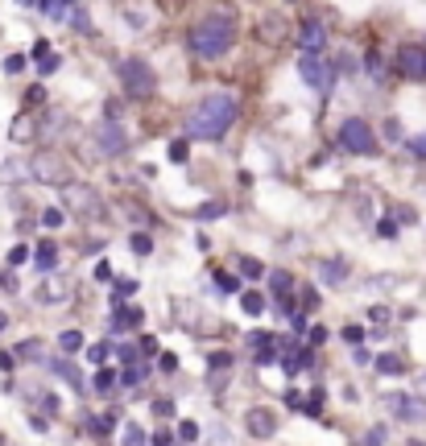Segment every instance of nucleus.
I'll return each mask as SVG.
<instances>
[{"instance_id": "1", "label": "nucleus", "mask_w": 426, "mask_h": 446, "mask_svg": "<svg viewBox=\"0 0 426 446\" xmlns=\"http://www.w3.org/2000/svg\"><path fill=\"white\" fill-rule=\"evenodd\" d=\"M240 116V99L232 91H215L207 99L195 104V112L187 116V137L190 141H219Z\"/></svg>"}, {"instance_id": "2", "label": "nucleus", "mask_w": 426, "mask_h": 446, "mask_svg": "<svg viewBox=\"0 0 426 446\" xmlns=\"http://www.w3.org/2000/svg\"><path fill=\"white\" fill-rule=\"evenodd\" d=\"M236 46V21L228 13H207L187 29V50L199 62H215Z\"/></svg>"}, {"instance_id": "3", "label": "nucleus", "mask_w": 426, "mask_h": 446, "mask_svg": "<svg viewBox=\"0 0 426 446\" xmlns=\"http://www.w3.org/2000/svg\"><path fill=\"white\" fill-rule=\"evenodd\" d=\"M116 74H120V87L129 99H149L158 91V74L145 58H120L116 62Z\"/></svg>"}, {"instance_id": "4", "label": "nucleus", "mask_w": 426, "mask_h": 446, "mask_svg": "<svg viewBox=\"0 0 426 446\" xmlns=\"http://www.w3.org/2000/svg\"><path fill=\"white\" fill-rule=\"evenodd\" d=\"M339 149H348V153H356V157H368L373 149H377V133H373V124L368 120H344L339 124Z\"/></svg>"}, {"instance_id": "5", "label": "nucleus", "mask_w": 426, "mask_h": 446, "mask_svg": "<svg viewBox=\"0 0 426 446\" xmlns=\"http://www.w3.org/2000/svg\"><path fill=\"white\" fill-rule=\"evenodd\" d=\"M62 203H67L75 215H99V211H104L99 190L87 186V182H67V186H62Z\"/></svg>"}, {"instance_id": "6", "label": "nucleus", "mask_w": 426, "mask_h": 446, "mask_svg": "<svg viewBox=\"0 0 426 446\" xmlns=\"http://www.w3.org/2000/svg\"><path fill=\"white\" fill-rule=\"evenodd\" d=\"M298 74L307 79L310 91H319V95H327L332 91V83H335V71L319 58V54H302V58H298Z\"/></svg>"}, {"instance_id": "7", "label": "nucleus", "mask_w": 426, "mask_h": 446, "mask_svg": "<svg viewBox=\"0 0 426 446\" xmlns=\"http://www.w3.org/2000/svg\"><path fill=\"white\" fill-rule=\"evenodd\" d=\"M95 149H99V157H120L129 149V133L120 128L116 120H104L95 128Z\"/></svg>"}, {"instance_id": "8", "label": "nucleus", "mask_w": 426, "mask_h": 446, "mask_svg": "<svg viewBox=\"0 0 426 446\" xmlns=\"http://www.w3.org/2000/svg\"><path fill=\"white\" fill-rule=\"evenodd\" d=\"M398 71H402L405 79L426 83V46H402L398 50Z\"/></svg>"}, {"instance_id": "9", "label": "nucleus", "mask_w": 426, "mask_h": 446, "mask_svg": "<svg viewBox=\"0 0 426 446\" xmlns=\"http://www.w3.org/2000/svg\"><path fill=\"white\" fill-rule=\"evenodd\" d=\"M244 430H248V438H257V442L273 438V434H278L273 409H248V413H244Z\"/></svg>"}, {"instance_id": "10", "label": "nucleus", "mask_w": 426, "mask_h": 446, "mask_svg": "<svg viewBox=\"0 0 426 446\" xmlns=\"http://www.w3.org/2000/svg\"><path fill=\"white\" fill-rule=\"evenodd\" d=\"M385 409L398 422H426V401L418 397H385Z\"/></svg>"}, {"instance_id": "11", "label": "nucleus", "mask_w": 426, "mask_h": 446, "mask_svg": "<svg viewBox=\"0 0 426 446\" xmlns=\"http://www.w3.org/2000/svg\"><path fill=\"white\" fill-rule=\"evenodd\" d=\"M298 46H302V54H323V46H327V29H323V21L307 17V21L298 25Z\"/></svg>"}, {"instance_id": "12", "label": "nucleus", "mask_w": 426, "mask_h": 446, "mask_svg": "<svg viewBox=\"0 0 426 446\" xmlns=\"http://www.w3.org/2000/svg\"><path fill=\"white\" fill-rule=\"evenodd\" d=\"M29 174H33V178H42V182H62V186H67V165L58 162L54 153L33 157V162H29Z\"/></svg>"}, {"instance_id": "13", "label": "nucleus", "mask_w": 426, "mask_h": 446, "mask_svg": "<svg viewBox=\"0 0 426 446\" xmlns=\"http://www.w3.org/2000/svg\"><path fill=\"white\" fill-rule=\"evenodd\" d=\"M38 302H46V306H54V302H67L71 298V281L67 277H46V281L38 285V294H33Z\"/></svg>"}, {"instance_id": "14", "label": "nucleus", "mask_w": 426, "mask_h": 446, "mask_svg": "<svg viewBox=\"0 0 426 446\" xmlns=\"http://www.w3.org/2000/svg\"><path fill=\"white\" fill-rule=\"evenodd\" d=\"M261 42H273V46H278V42H285V33H290V29H285V17L282 13H273V17H261Z\"/></svg>"}, {"instance_id": "15", "label": "nucleus", "mask_w": 426, "mask_h": 446, "mask_svg": "<svg viewBox=\"0 0 426 446\" xmlns=\"http://www.w3.org/2000/svg\"><path fill=\"white\" fill-rule=\"evenodd\" d=\"M141 323H145V310H124V306L112 310V335H120V330H137Z\"/></svg>"}, {"instance_id": "16", "label": "nucleus", "mask_w": 426, "mask_h": 446, "mask_svg": "<svg viewBox=\"0 0 426 446\" xmlns=\"http://www.w3.org/2000/svg\"><path fill=\"white\" fill-rule=\"evenodd\" d=\"M38 133H42V128H38L29 116H17V120H13V128H9V141H13V145H29Z\"/></svg>"}, {"instance_id": "17", "label": "nucleus", "mask_w": 426, "mask_h": 446, "mask_svg": "<svg viewBox=\"0 0 426 446\" xmlns=\"http://www.w3.org/2000/svg\"><path fill=\"white\" fill-rule=\"evenodd\" d=\"M33 264H38V273H54V269H58V248H54L50 240H42L38 252H33Z\"/></svg>"}, {"instance_id": "18", "label": "nucleus", "mask_w": 426, "mask_h": 446, "mask_svg": "<svg viewBox=\"0 0 426 446\" xmlns=\"http://www.w3.org/2000/svg\"><path fill=\"white\" fill-rule=\"evenodd\" d=\"M319 273H323V281L327 285H339L344 277H348V260H323Z\"/></svg>"}, {"instance_id": "19", "label": "nucleus", "mask_w": 426, "mask_h": 446, "mask_svg": "<svg viewBox=\"0 0 426 446\" xmlns=\"http://www.w3.org/2000/svg\"><path fill=\"white\" fill-rule=\"evenodd\" d=\"M377 372L381 376H402L405 359H402V355H393V352H385V355H377Z\"/></svg>"}, {"instance_id": "20", "label": "nucleus", "mask_w": 426, "mask_h": 446, "mask_svg": "<svg viewBox=\"0 0 426 446\" xmlns=\"http://www.w3.org/2000/svg\"><path fill=\"white\" fill-rule=\"evenodd\" d=\"M278 352H282V343H278V339L269 335L265 343H257V355H253V359H257V364H278V359H282Z\"/></svg>"}, {"instance_id": "21", "label": "nucleus", "mask_w": 426, "mask_h": 446, "mask_svg": "<svg viewBox=\"0 0 426 446\" xmlns=\"http://www.w3.org/2000/svg\"><path fill=\"white\" fill-rule=\"evenodd\" d=\"M116 384H120V376L112 372V368H104V372H95V393H99V397H108V393H116Z\"/></svg>"}, {"instance_id": "22", "label": "nucleus", "mask_w": 426, "mask_h": 446, "mask_svg": "<svg viewBox=\"0 0 426 446\" xmlns=\"http://www.w3.org/2000/svg\"><path fill=\"white\" fill-rule=\"evenodd\" d=\"M269 285H273V294H278V298H290V285H294V277H290L285 269H273V273H269Z\"/></svg>"}, {"instance_id": "23", "label": "nucleus", "mask_w": 426, "mask_h": 446, "mask_svg": "<svg viewBox=\"0 0 426 446\" xmlns=\"http://www.w3.org/2000/svg\"><path fill=\"white\" fill-rule=\"evenodd\" d=\"M240 306H244V314H253V318H257V314H265V298H261V294H253V289H248V294H240Z\"/></svg>"}, {"instance_id": "24", "label": "nucleus", "mask_w": 426, "mask_h": 446, "mask_svg": "<svg viewBox=\"0 0 426 446\" xmlns=\"http://www.w3.org/2000/svg\"><path fill=\"white\" fill-rule=\"evenodd\" d=\"M310 359H315L310 352H294L290 359H282V364H285V372H290V376H298L302 368H310Z\"/></svg>"}, {"instance_id": "25", "label": "nucleus", "mask_w": 426, "mask_h": 446, "mask_svg": "<svg viewBox=\"0 0 426 446\" xmlns=\"http://www.w3.org/2000/svg\"><path fill=\"white\" fill-rule=\"evenodd\" d=\"M149 438H145V430L137 422H124V446H145Z\"/></svg>"}, {"instance_id": "26", "label": "nucleus", "mask_w": 426, "mask_h": 446, "mask_svg": "<svg viewBox=\"0 0 426 446\" xmlns=\"http://www.w3.org/2000/svg\"><path fill=\"white\" fill-rule=\"evenodd\" d=\"M58 347H62L67 355L79 352V347H83V335H79V330H62V335H58Z\"/></svg>"}, {"instance_id": "27", "label": "nucleus", "mask_w": 426, "mask_h": 446, "mask_svg": "<svg viewBox=\"0 0 426 446\" xmlns=\"http://www.w3.org/2000/svg\"><path fill=\"white\" fill-rule=\"evenodd\" d=\"M364 71L373 74V79H385V62H381L377 50H368V54H364Z\"/></svg>"}, {"instance_id": "28", "label": "nucleus", "mask_w": 426, "mask_h": 446, "mask_svg": "<svg viewBox=\"0 0 426 446\" xmlns=\"http://www.w3.org/2000/svg\"><path fill=\"white\" fill-rule=\"evenodd\" d=\"M50 368L62 376V380H71L75 389H79V372H75V364H67V359H50Z\"/></svg>"}, {"instance_id": "29", "label": "nucleus", "mask_w": 426, "mask_h": 446, "mask_svg": "<svg viewBox=\"0 0 426 446\" xmlns=\"http://www.w3.org/2000/svg\"><path fill=\"white\" fill-rule=\"evenodd\" d=\"M116 413H99V418H92V430L95 434H112V430H116Z\"/></svg>"}, {"instance_id": "30", "label": "nucleus", "mask_w": 426, "mask_h": 446, "mask_svg": "<svg viewBox=\"0 0 426 446\" xmlns=\"http://www.w3.org/2000/svg\"><path fill=\"white\" fill-rule=\"evenodd\" d=\"M405 153H410L414 162H426V133L422 137H410V141H405Z\"/></svg>"}, {"instance_id": "31", "label": "nucleus", "mask_w": 426, "mask_h": 446, "mask_svg": "<svg viewBox=\"0 0 426 446\" xmlns=\"http://www.w3.org/2000/svg\"><path fill=\"white\" fill-rule=\"evenodd\" d=\"M141 380H145V368H137V364H129V368H124V376H120V384H124V389H137Z\"/></svg>"}, {"instance_id": "32", "label": "nucleus", "mask_w": 426, "mask_h": 446, "mask_svg": "<svg viewBox=\"0 0 426 446\" xmlns=\"http://www.w3.org/2000/svg\"><path fill=\"white\" fill-rule=\"evenodd\" d=\"M207 368H212V372H224V368H232V352H212V355H207Z\"/></svg>"}, {"instance_id": "33", "label": "nucleus", "mask_w": 426, "mask_h": 446, "mask_svg": "<svg viewBox=\"0 0 426 446\" xmlns=\"http://www.w3.org/2000/svg\"><path fill=\"white\" fill-rule=\"evenodd\" d=\"M129 244H133V252H137V257H149V252H153V240H149L145 232H137Z\"/></svg>"}, {"instance_id": "34", "label": "nucleus", "mask_w": 426, "mask_h": 446, "mask_svg": "<svg viewBox=\"0 0 426 446\" xmlns=\"http://www.w3.org/2000/svg\"><path fill=\"white\" fill-rule=\"evenodd\" d=\"M71 29H75V33H92V17H87L83 9H75V13H71Z\"/></svg>"}, {"instance_id": "35", "label": "nucleus", "mask_w": 426, "mask_h": 446, "mask_svg": "<svg viewBox=\"0 0 426 446\" xmlns=\"http://www.w3.org/2000/svg\"><path fill=\"white\" fill-rule=\"evenodd\" d=\"M13 352L21 355V359H38V352H42V343H38V339H25V343H17Z\"/></svg>"}, {"instance_id": "36", "label": "nucleus", "mask_w": 426, "mask_h": 446, "mask_svg": "<svg viewBox=\"0 0 426 446\" xmlns=\"http://www.w3.org/2000/svg\"><path fill=\"white\" fill-rule=\"evenodd\" d=\"M215 285H219V294H236L240 281L232 277V273H215Z\"/></svg>"}, {"instance_id": "37", "label": "nucleus", "mask_w": 426, "mask_h": 446, "mask_svg": "<svg viewBox=\"0 0 426 446\" xmlns=\"http://www.w3.org/2000/svg\"><path fill=\"white\" fill-rule=\"evenodd\" d=\"M240 273H244V277H261L265 269H261V260H253V257H240Z\"/></svg>"}, {"instance_id": "38", "label": "nucleus", "mask_w": 426, "mask_h": 446, "mask_svg": "<svg viewBox=\"0 0 426 446\" xmlns=\"http://www.w3.org/2000/svg\"><path fill=\"white\" fill-rule=\"evenodd\" d=\"M42 223H46V228H62V207H46V211H42Z\"/></svg>"}, {"instance_id": "39", "label": "nucleus", "mask_w": 426, "mask_h": 446, "mask_svg": "<svg viewBox=\"0 0 426 446\" xmlns=\"http://www.w3.org/2000/svg\"><path fill=\"white\" fill-rule=\"evenodd\" d=\"M108 355H112V343H95L92 352H87V359H92V364H104Z\"/></svg>"}, {"instance_id": "40", "label": "nucleus", "mask_w": 426, "mask_h": 446, "mask_svg": "<svg viewBox=\"0 0 426 446\" xmlns=\"http://www.w3.org/2000/svg\"><path fill=\"white\" fill-rule=\"evenodd\" d=\"M170 162H174V165L187 162V141H170Z\"/></svg>"}, {"instance_id": "41", "label": "nucleus", "mask_w": 426, "mask_h": 446, "mask_svg": "<svg viewBox=\"0 0 426 446\" xmlns=\"http://www.w3.org/2000/svg\"><path fill=\"white\" fill-rule=\"evenodd\" d=\"M377 232L385 235V240H393V235H398V219H393V215H385V219L377 223Z\"/></svg>"}, {"instance_id": "42", "label": "nucleus", "mask_w": 426, "mask_h": 446, "mask_svg": "<svg viewBox=\"0 0 426 446\" xmlns=\"http://www.w3.org/2000/svg\"><path fill=\"white\" fill-rule=\"evenodd\" d=\"M178 438H182V442H195V438H199V425H195V422H182V425H178Z\"/></svg>"}, {"instance_id": "43", "label": "nucleus", "mask_w": 426, "mask_h": 446, "mask_svg": "<svg viewBox=\"0 0 426 446\" xmlns=\"http://www.w3.org/2000/svg\"><path fill=\"white\" fill-rule=\"evenodd\" d=\"M25 67V58L21 54H9V58H4V74H17Z\"/></svg>"}, {"instance_id": "44", "label": "nucleus", "mask_w": 426, "mask_h": 446, "mask_svg": "<svg viewBox=\"0 0 426 446\" xmlns=\"http://www.w3.org/2000/svg\"><path fill=\"white\" fill-rule=\"evenodd\" d=\"M112 277H116V273H112V264H108V260H99V264H95V281H112Z\"/></svg>"}, {"instance_id": "45", "label": "nucleus", "mask_w": 426, "mask_h": 446, "mask_svg": "<svg viewBox=\"0 0 426 446\" xmlns=\"http://www.w3.org/2000/svg\"><path fill=\"white\" fill-rule=\"evenodd\" d=\"M228 207L224 203H212V207H199V219H215V215H224Z\"/></svg>"}, {"instance_id": "46", "label": "nucleus", "mask_w": 426, "mask_h": 446, "mask_svg": "<svg viewBox=\"0 0 426 446\" xmlns=\"http://www.w3.org/2000/svg\"><path fill=\"white\" fill-rule=\"evenodd\" d=\"M25 260H29V248H25V244H17V248L9 252V264H25Z\"/></svg>"}, {"instance_id": "47", "label": "nucleus", "mask_w": 426, "mask_h": 446, "mask_svg": "<svg viewBox=\"0 0 426 446\" xmlns=\"http://www.w3.org/2000/svg\"><path fill=\"white\" fill-rule=\"evenodd\" d=\"M38 405L46 409V418H54V413H58V397H50V393H46V397H42V401H38Z\"/></svg>"}, {"instance_id": "48", "label": "nucleus", "mask_w": 426, "mask_h": 446, "mask_svg": "<svg viewBox=\"0 0 426 446\" xmlns=\"http://www.w3.org/2000/svg\"><path fill=\"white\" fill-rule=\"evenodd\" d=\"M153 413H158V418H170V413H174V401H153Z\"/></svg>"}, {"instance_id": "49", "label": "nucleus", "mask_w": 426, "mask_h": 446, "mask_svg": "<svg viewBox=\"0 0 426 446\" xmlns=\"http://www.w3.org/2000/svg\"><path fill=\"white\" fill-rule=\"evenodd\" d=\"M13 364H17V352H0V372H13Z\"/></svg>"}, {"instance_id": "50", "label": "nucleus", "mask_w": 426, "mask_h": 446, "mask_svg": "<svg viewBox=\"0 0 426 446\" xmlns=\"http://www.w3.org/2000/svg\"><path fill=\"white\" fill-rule=\"evenodd\" d=\"M393 219H402V223H414V207H393Z\"/></svg>"}, {"instance_id": "51", "label": "nucleus", "mask_w": 426, "mask_h": 446, "mask_svg": "<svg viewBox=\"0 0 426 446\" xmlns=\"http://www.w3.org/2000/svg\"><path fill=\"white\" fill-rule=\"evenodd\" d=\"M319 306V294L315 289H302V310H315Z\"/></svg>"}, {"instance_id": "52", "label": "nucleus", "mask_w": 426, "mask_h": 446, "mask_svg": "<svg viewBox=\"0 0 426 446\" xmlns=\"http://www.w3.org/2000/svg\"><path fill=\"white\" fill-rule=\"evenodd\" d=\"M385 137H389V141H398V137H402V128H398V120H385Z\"/></svg>"}, {"instance_id": "53", "label": "nucleus", "mask_w": 426, "mask_h": 446, "mask_svg": "<svg viewBox=\"0 0 426 446\" xmlns=\"http://www.w3.org/2000/svg\"><path fill=\"white\" fill-rule=\"evenodd\" d=\"M38 71H42V74L58 71V58H50V54H46V58H42V62H38Z\"/></svg>"}, {"instance_id": "54", "label": "nucleus", "mask_w": 426, "mask_h": 446, "mask_svg": "<svg viewBox=\"0 0 426 446\" xmlns=\"http://www.w3.org/2000/svg\"><path fill=\"white\" fill-rule=\"evenodd\" d=\"M344 339H348V343H360V339H364V327H348L344 330Z\"/></svg>"}, {"instance_id": "55", "label": "nucleus", "mask_w": 426, "mask_h": 446, "mask_svg": "<svg viewBox=\"0 0 426 446\" xmlns=\"http://www.w3.org/2000/svg\"><path fill=\"white\" fill-rule=\"evenodd\" d=\"M174 442V434H170V430H158V434H153V446H170Z\"/></svg>"}, {"instance_id": "56", "label": "nucleus", "mask_w": 426, "mask_h": 446, "mask_svg": "<svg viewBox=\"0 0 426 446\" xmlns=\"http://www.w3.org/2000/svg\"><path fill=\"white\" fill-rule=\"evenodd\" d=\"M141 352H145V355L158 352V339H153V335H145V339H141Z\"/></svg>"}, {"instance_id": "57", "label": "nucleus", "mask_w": 426, "mask_h": 446, "mask_svg": "<svg viewBox=\"0 0 426 446\" xmlns=\"http://www.w3.org/2000/svg\"><path fill=\"white\" fill-rule=\"evenodd\" d=\"M0 285H4V294H13V289H17V281H13V273H0Z\"/></svg>"}, {"instance_id": "58", "label": "nucleus", "mask_w": 426, "mask_h": 446, "mask_svg": "<svg viewBox=\"0 0 426 446\" xmlns=\"http://www.w3.org/2000/svg\"><path fill=\"white\" fill-rule=\"evenodd\" d=\"M50 54V46H46V38H42V42H38V46H33V58H38V62H42V58H46Z\"/></svg>"}, {"instance_id": "59", "label": "nucleus", "mask_w": 426, "mask_h": 446, "mask_svg": "<svg viewBox=\"0 0 426 446\" xmlns=\"http://www.w3.org/2000/svg\"><path fill=\"white\" fill-rule=\"evenodd\" d=\"M418 393H426V372H418Z\"/></svg>"}, {"instance_id": "60", "label": "nucleus", "mask_w": 426, "mask_h": 446, "mask_svg": "<svg viewBox=\"0 0 426 446\" xmlns=\"http://www.w3.org/2000/svg\"><path fill=\"white\" fill-rule=\"evenodd\" d=\"M4 323H9V314H4V310H0V330H4Z\"/></svg>"}, {"instance_id": "61", "label": "nucleus", "mask_w": 426, "mask_h": 446, "mask_svg": "<svg viewBox=\"0 0 426 446\" xmlns=\"http://www.w3.org/2000/svg\"><path fill=\"white\" fill-rule=\"evenodd\" d=\"M410 446H426V442H418V438H414V442H410Z\"/></svg>"}, {"instance_id": "62", "label": "nucleus", "mask_w": 426, "mask_h": 446, "mask_svg": "<svg viewBox=\"0 0 426 446\" xmlns=\"http://www.w3.org/2000/svg\"><path fill=\"white\" fill-rule=\"evenodd\" d=\"M170 446H178V442H170Z\"/></svg>"}]
</instances>
